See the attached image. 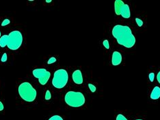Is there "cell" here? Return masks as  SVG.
Segmentation results:
<instances>
[{
	"instance_id": "obj_1",
	"label": "cell",
	"mask_w": 160,
	"mask_h": 120,
	"mask_svg": "<svg viewBox=\"0 0 160 120\" xmlns=\"http://www.w3.org/2000/svg\"><path fill=\"white\" fill-rule=\"evenodd\" d=\"M112 33L117 43L120 46L126 48H131L135 46L136 40L129 26L116 25L113 27Z\"/></svg>"
},
{
	"instance_id": "obj_2",
	"label": "cell",
	"mask_w": 160,
	"mask_h": 120,
	"mask_svg": "<svg viewBox=\"0 0 160 120\" xmlns=\"http://www.w3.org/2000/svg\"><path fill=\"white\" fill-rule=\"evenodd\" d=\"M18 91L20 97L26 102H32L35 100L36 98V90L30 82H25L21 84L19 87Z\"/></svg>"
},
{
	"instance_id": "obj_3",
	"label": "cell",
	"mask_w": 160,
	"mask_h": 120,
	"mask_svg": "<svg viewBox=\"0 0 160 120\" xmlns=\"http://www.w3.org/2000/svg\"><path fill=\"white\" fill-rule=\"evenodd\" d=\"M64 100L71 107L78 108L85 104L86 98L83 94L78 91H68L65 95Z\"/></svg>"
},
{
	"instance_id": "obj_4",
	"label": "cell",
	"mask_w": 160,
	"mask_h": 120,
	"mask_svg": "<svg viewBox=\"0 0 160 120\" xmlns=\"http://www.w3.org/2000/svg\"><path fill=\"white\" fill-rule=\"evenodd\" d=\"M68 80V74L64 69H60L55 71L52 84L56 89H62L67 85Z\"/></svg>"
},
{
	"instance_id": "obj_5",
	"label": "cell",
	"mask_w": 160,
	"mask_h": 120,
	"mask_svg": "<svg viewBox=\"0 0 160 120\" xmlns=\"http://www.w3.org/2000/svg\"><path fill=\"white\" fill-rule=\"evenodd\" d=\"M23 41V38L21 32L19 30H13L8 34L7 46L11 50H17L21 46Z\"/></svg>"
},
{
	"instance_id": "obj_6",
	"label": "cell",
	"mask_w": 160,
	"mask_h": 120,
	"mask_svg": "<svg viewBox=\"0 0 160 120\" xmlns=\"http://www.w3.org/2000/svg\"><path fill=\"white\" fill-rule=\"evenodd\" d=\"M114 9L116 15H121L125 19H129L131 17L129 6L122 0H116L114 2Z\"/></svg>"
},
{
	"instance_id": "obj_7",
	"label": "cell",
	"mask_w": 160,
	"mask_h": 120,
	"mask_svg": "<svg viewBox=\"0 0 160 120\" xmlns=\"http://www.w3.org/2000/svg\"><path fill=\"white\" fill-rule=\"evenodd\" d=\"M33 75L39 79V83L41 85H45L49 81L51 76V73L44 68H38L32 71Z\"/></svg>"
},
{
	"instance_id": "obj_8",
	"label": "cell",
	"mask_w": 160,
	"mask_h": 120,
	"mask_svg": "<svg viewBox=\"0 0 160 120\" xmlns=\"http://www.w3.org/2000/svg\"><path fill=\"white\" fill-rule=\"evenodd\" d=\"M72 78H73V82L75 84H81L83 83V80L82 71L79 70H75L73 73Z\"/></svg>"
},
{
	"instance_id": "obj_9",
	"label": "cell",
	"mask_w": 160,
	"mask_h": 120,
	"mask_svg": "<svg viewBox=\"0 0 160 120\" xmlns=\"http://www.w3.org/2000/svg\"><path fill=\"white\" fill-rule=\"evenodd\" d=\"M122 54L118 51H114L112 54V63L114 66H118L122 62Z\"/></svg>"
},
{
	"instance_id": "obj_10",
	"label": "cell",
	"mask_w": 160,
	"mask_h": 120,
	"mask_svg": "<svg viewBox=\"0 0 160 120\" xmlns=\"http://www.w3.org/2000/svg\"><path fill=\"white\" fill-rule=\"evenodd\" d=\"M160 98V87H155L151 94V98L152 99H158Z\"/></svg>"
},
{
	"instance_id": "obj_11",
	"label": "cell",
	"mask_w": 160,
	"mask_h": 120,
	"mask_svg": "<svg viewBox=\"0 0 160 120\" xmlns=\"http://www.w3.org/2000/svg\"><path fill=\"white\" fill-rule=\"evenodd\" d=\"M8 35H3L0 38V47H5L8 44Z\"/></svg>"
},
{
	"instance_id": "obj_12",
	"label": "cell",
	"mask_w": 160,
	"mask_h": 120,
	"mask_svg": "<svg viewBox=\"0 0 160 120\" xmlns=\"http://www.w3.org/2000/svg\"><path fill=\"white\" fill-rule=\"evenodd\" d=\"M49 120H64L62 117L59 115H54L49 119Z\"/></svg>"
},
{
	"instance_id": "obj_13",
	"label": "cell",
	"mask_w": 160,
	"mask_h": 120,
	"mask_svg": "<svg viewBox=\"0 0 160 120\" xmlns=\"http://www.w3.org/2000/svg\"><path fill=\"white\" fill-rule=\"evenodd\" d=\"M103 46L106 47V49H107V50L110 49V43H109V41L107 40H104L103 42Z\"/></svg>"
},
{
	"instance_id": "obj_14",
	"label": "cell",
	"mask_w": 160,
	"mask_h": 120,
	"mask_svg": "<svg viewBox=\"0 0 160 120\" xmlns=\"http://www.w3.org/2000/svg\"><path fill=\"white\" fill-rule=\"evenodd\" d=\"M116 120H128V119L126 118H125V117L123 115L119 114L116 117Z\"/></svg>"
},
{
	"instance_id": "obj_15",
	"label": "cell",
	"mask_w": 160,
	"mask_h": 120,
	"mask_svg": "<svg viewBox=\"0 0 160 120\" xmlns=\"http://www.w3.org/2000/svg\"><path fill=\"white\" fill-rule=\"evenodd\" d=\"M135 22H136V23L137 25L139 26V27H142V26H143V22L139 18H135Z\"/></svg>"
},
{
	"instance_id": "obj_16",
	"label": "cell",
	"mask_w": 160,
	"mask_h": 120,
	"mask_svg": "<svg viewBox=\"0 0 160 120\" xmlns=\"http://www.w3.org/2000/svg\"><path fill=\"white\" fill-rule=\"evenodd\" d=\"M51 93L49 91L47 90L46 91V94H45V99H46V100H49V99H51Z\"/></svg>"
},
{
	"instance_id": "obj_17",
	"label": "cell",
	"mask_w": 160,
	"mask_h": 120,
	"mask_svg": "<svg viewBox=\"0 0 160 120\" xmlns=\"http://www.w3.org/2000/svg\"><path fill=\"white\" fill-rule=\"evenodd\" d=\"M88 87L90 89V90L91 91V92L94 93L96 91V87L95 85H93L92 84H88Z\"/></svg>"
},
{
	"instance_id": "obj_18",
	"label": "cell",
	"mask_w": 160,
	"mask_h": 120,
	"mask_svg": "<svg viewBox=\"0 0 160 120\" xmlns=\"http://www.w3.org/2000/svg\"><path fill=\"white\" fill-rule=\"evenodd\" d=\"M55 62H56V58H55V57H51L49 58V60H48L47 63L49 65H50V64H53V63H55Z\"/></svg>"
},
{
	"instance_id": "obj_19",
	"label": "cell",
	"mask_w": 160,
	"mask_h": 120,
	"mask_svg": "<svg viewBox=\"0 0 160 120\" xmlns=\"http://www.w3.org/2000/svg\"><path fill=\"white\" fill-rule=\"evenodd\" d=\"M7 59H8V56H7L6 53H4L3 54V56L1 58V61L3 62V63H4V62H6L7 60Z\"/></svg>"
},
{
	"instance_id": "obj_20",
	"label": "cell",
	"mask_w": 160,
	"mask_h": 120,
	"mask_svg": "<svg viewBox=\"0 0 160 120\" xmlns=\"http://www.w3.org/2000/svg\"><path fill=\"white\" fill-rule=\"evenodd\" d=\"M148 78L151 82H153L154 78H155V74L154 73H151L148 75Z\"/></svg>"
},
{
	"instance_id": "obj_21",
	"label": "cell",
	"mask_w": 160,
	"mask_h": 120,
	"mask_svg": "<svg viewBox=\"0 0 160 120\" xmlns=\"http://www.w3.org/2000/svg\"><path fill=\"white\" fill-rule=\"evenodd\" d=\"M10 23V20L6 19L5 20H3V22L2 23V26H6L7 25H8V24Z\"/></svg>"
},
{
	"instance_id": "obj_22",
	"label": "cell",
	"mask_w": 160,
	"mask_h": 120,
	"mask_svg": "<svg viewBox=\"0 0 160 120\" xmlns=\"http://www.w3.org/2000/svg\"><path fill=\"white\" fill-rule=\"evenodd\" d=\"M157 80H158V82L160 84V71L158 72V74L157 75Z\"/></svg>"
},
{
	"instance_id": "obj_23",
	"label": "cell",
	"mask_w": 160,
	"mask_h": 120,
	"mask_svg": "<svg viewBox=\"0 0 160 120\" xmlns=\"http://www.w3.org/2000/svg\"><path fill=\"white\" fill-rule=\"evenodd\" d=\"M3 105L2 104V102L0 101V111H3Z\"/></svg>"
},
{
	"instance_id": "obj_24",
	"label": "cell",
	"mask_w": 160,
	"mask_h": 120,
	"mask_svg": "<svg viewBox=\"0 0 160 120\" xmlns=\"http://www.w3.org/2000/svg\"><path fill=\"white\" fill-rule=\"evenodd\" d=\"M46 2L47 3H50V2H51V0H47Z\"/></svg>"
},
{
	"instance_id": "obj_25",
	"label": "cell",
	"mask_w": 160,
	"mask_h": 120,
	"mask_svg": "<svg viewBox=\"0 0 160 120\" xmlns=\"http://www.w3.org/2000/svg\"><path fill=\"white\" fill-rule=\"evenodd\" d=\"M1 35H2V34H1V32H0V38H1V36H2Z\"/></svg>"
},
{
	"instance_id": "obj_26",
	"label": "cell",
	"mask_w": 160,
	"mask_h": 120,
	"mask_svg": "<svg viewBox=\"0 0 160 120\" xmlns=\"http://www.w3.org/2000/svg\"><path fill=\"white\" fill-rule=\"evenodd\" d=\"M135 120H143V119H135Z\"/></svg>"
}]
</instances>
